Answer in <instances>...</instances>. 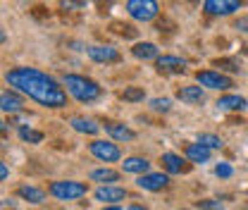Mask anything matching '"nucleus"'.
<instances>
[{
	"label": "nucleus",
	"mask_w": 248,
	"mask_h": 210,
	"mask_svg": "<svg viewBox=\"0 0 248 210\" xmlns=\"http://www.w3.org/2000/svg\"><path fill=\"white\" fill-rule=\"evenodd\" d=\"M7 84L15 91L29 96L31 100L46 105V108H62L67 105V93L58 86V81L48 74H43L41 69L33 67H17L12 72L5 74Z\"/></svg>",
	"instance_id": "nucleus-1"
},
{
	"label": "nucleus",
	"mask_w": 248,
	"mask_h": 210,
	"mask_svg": "<svg viewBox=\"0 0 248 210\" xmlns=\"http://www.w3.org/2000/svg\"><path fill=\"white\" fill-rule=\"evenodd\" d=\"M62 81H64L67 91H69L77 100H81V103H91V100H95V98L100 96V86H98L95 81H91V79H86V77L64 74Z\"/></svg>",
	"instance_id": "nucleus-2"
},
{
	"label": "nucleus",
	"mask_w": 248,
	"mask_h": 210,
	"mask_svg": "<svg viewBox=\"0 0 248 210\" xmlns=\"http://www.w3.org/2000/svg\"><path fill=\"white\" fill-rule=\"evenodd\" d=\"M126 12L139 22H153L160 15V5H157V0H129Z\"/></svg>",
	"instance_id": "nucleus-3"
},
{
	"label": "nucleus",
	"mask_w": 248,
	"mask_h": 210,
	"mask_svg": "<svg viewBox=\"0 0 248 210\" xmlns=\"http://www.w3.org/2000/svg\"><path fill=\"white\" fill-rule=\"evenodd\" d=\"M50 194L60 201H74L86 196V186L81 181H53L50 184Z\"/></svg>",
	"instance_id": "nucleus-4"
},
{
	"label": "nucleus",
	"mask_w": 248,
	"mask_h": 210,
	"mask_svg": "<svg viewBox=\"0 0 248 210\" xmlns=\"http://www.w3.org/2000/svg\"><path fill=\"white\" fill-rule=\"evenodd\" d=\"M196 79H198V84L205 86V89H215V91L232 89V79L224 77L222 72H210V69H205V72H198Z\"/></svg>",
	"instance_id": "nucleus-5"
},
{
	"label": "nucleus",
	"mask_w": 248,
	"mask_h": 210,
	"mask_svg": "<svg viewBox=\"0 0 248 210\" xmlns=\"http://www.w3.org/2000/svg\"><path fill=\"white\" fill-rule=\"evenodd\" d=\"M91 153L98 160H103V162H117V160L122 158L120 148H117L115 144H110V141H93Z\"/></svg>",
	"instance_id": "nucleus-6"
},
{
	"label": "nucleus",
	"mask_w": 248,
	"mask_h": 210,
	"mask_svg": "<svg viewBox=\"0 0 248 210\" xmlns=\"http://www.w3.org/2000/svg\"><path fill=\"white\" fill-rule=\"evenodd\" d=\"M241 7V0H205V5H203V10L208 12V15H232V12H236Z\"/></svg>",
	"instance_id": "nucleus-7"
},
{
	"label": "nucleus",
	"mask_w": 248,
	"mask_h": 210,
	"mask_svg": "<svg viewBox=\"0 0 248 210\" xmlns=\"http://www.w3.org/2000/svg\"><path fill=\"white\" fill-rule=\"evenodd\" d=\"M157 72H165V74H182L186 69V60L182 58H174V55H162L155 60Z\"/></svg>",
	"instance_id": "nucleus-8"
},
{
	"label": "nucleus",
	"mask_w": 248,
	"mask_h": 210,
	"mask_svg": "<svg viewBox=\"0 0 248 210\" xmlns=\"http://www.w3.org/2000/svg\"><path fill=\"white\" fill-rule=\"evenodd\" d=\"M0 110L2 113H22L24 110V100L17 96V93H12V91H0Z\"/></svg>",
	"instance_id": "nucleus-9"
},
{
	"label": "nucleus",
	"mask_w": 248,
	"mask_h": 210,
	"mask_svg": "<svg viewBox=\"0 0 248 210\" xmlns=\"http://www.w3.org/2000/svg\"><path fill=\"white\" fill-rule=\"evenodd\" d=\"M167 175H162V172H151V175H141L139 177V186L141 189H146V191H160V189H165L167 186Z\"/></svg>",
	"instance_id": "nucleus-10"
},
{
	"label": "nucleus",
	"mask_w": 248,
	"mask_h": 210,
	"mask_svg": "<svg viewBox=\"0 0 248 210\" xmlns=\"http://www.w3.org/2000/svg\"><path fill=\"white\" fill-rule=\"evenodd\" d=\"M89 58L93 62H117L120 60V53L110 46H91L89 48Z\"/></svg>",
	"instance_id": "nucleus-11"
},
{
	"label": "nucleus",
	"mask_w": 248,
	"mask_h": 210,
	"mask_svg": "<svg viewBox=\"0 0 248 210\" xmlns=\"http://www.w3.org/2000/svg\"><path fill=\"white\" fill-rule=\"evenodd\" d=\"M93 196H95V201H103V203H117L126 196V191L120 186H100Z\"/></svg>",
	"instance_id": "nucleus-12"
},
{
	"label": "nucleus",
	"mask_w": 248,
	"mask_h": 210,
	"mask_svg": "<svg viewBox=\"0 0 248 210\" xmlns=\"http://www.w3.org/2000/svg\"><path fill=\"white\" fill-rule=\"evenodd\" d=\"M105 131H108L115 141H131V139H136V134H134L129 127L120 124V122H105Z\"/></svg>",
	"instance_id": "nucleus-13"
},
{
	"label": "nucleus",
	"mask_w": 248,
	"mask_h": 210,
	"mask_svg": "<svg viewBox=\"0 0 248 210\" xmlns=\"http://www.w3.org/2000/svg\"><path fill=\"white\" fill-rule=\"evenodd\" d=\"M177 98L188 103V105H196V103H203L205 100V93H203L201 86H182V89L177 91Z\"/></svg>",
	"instance_id": "nucleus-14"
},
{
	"label": "nucleus",
	"mask_w": 248,
	"mask_h": 210,
	"mask_svg": "<svg viewBox=\"0 0 248 210\" xmlns=\"http://www.w3.org/2000/svg\"><path fill=\"white\" fill-rule=\"evenodd\" d=\"M186 158L191 160V162H208L210 160V148H205L203 144H188L186 146Z\"/></svg>",
	"instance_id": "nucleus-15"
},
{
	"label": "nucleus",
	"mask_w": 248,
	"mask_h": 210,
	"mask_svg": "<svg viewBox=\"0 0 248 210\" xmlns=\"http://www.w3.org/2000/svg\"><path fill=\"white\" fill-rule=\"evenodd\" d=\"M151 167V162L146 158H126L122 162V170L124 172H131V175H146Z\"/></svg>",
	"instance_id": "nucleus-16"
},
{
	"label": "nucleus",
	"mask_w": 248,
	"mask_h": 210,
	"mask_svg": "<svg viewBox=\"0 0 248 210\" xmlns=\"http://www.w3.org/2000/svg\"><path fill=\"white\" fill-rule=\"evenodd\" d=\"M217 105L222 110H246V98H241V96H222L217 100Z\"/></svg>",
	"instance_id": "nucleus-17"
},
{
	"label": "nucleus",
	"mask_w": 248,
	"mask_h": 210,
	"mask_svg": "<svg viewBox=\"0 0 248 210\" xmlns=\"http://www.w3.org/2000/svg\"><path fill=\"white\" fill-rule=\"evenodd\" d=\"M162 165H165V170H167L170 175H179V172L184 170V160H182L177 153H165V155H162Z\"/></svg>",
	"instance_id": "nucleus-18"
},
{
	"label": "nucleus",
	"mask_w": 248,
	"mask_h": 210,
	"mask_svg": "<svg viewBox=\"0 0 248 210\" xmlns=\"http://www.w3.org/2000/svg\"><path fill=\"white\" fill-rule=\"evenodd\" d=\"M134 55L139 60H157V46L155 43H136Z\"/></svg>",
	"instance_id": "nucleus-19"
},
{
	"label": "nucleus",
	"mask_w": 248,
	"mask_h": 210,
	"mask_svg": "<svg viewBox=\"0 0 248 210\" xmlns=\"http://www.w3.org/2000/svg\"><path fill=\"white\" fill-rule=\"evenodd\" d=\"M17 196L24 198V201H29V203H43L46 201V194L41 189H36V186H19Z\"/></svg>",
	"instance_id": "nucleus-20"
},
{
	"label": "nucleus",
	"mask_w": 248,
	"mask_h": 210,
	"mask_svg": "<svg viewBox=\"0 0 248 210\" xmlns=\"http://www.w3.org/2000/svg\"><path fill=\"white\" fill-rule=\"evenodd\" d=\"M77 131H81V134H98L100 131V127L95 124V122H91V120H86V117H72V122H69Z\"/></svg>",
	"instance_id": "nucleus-21"
},
{
	"label": "nucleus",
	"mask_w": 248,
	"mask_h": 210,
	"mask_svg": "<svg viewBox=\"0 0 248 210\" xmlns=\"http://www.w3.org/2000/svg\"><path fill=\"white\" fill-rule=\"evenodd\" d=\"M93 181H103V184H112V181L120 179V172L110 170V167H100V170H93L91 172Z\"/></svg>",
	"instance_id": "nucleus-22"
},
{
	"label": "nucleus",
	"mask_w": 248,
	"mask_h": 210,
	"mask_svg": "<svg viewBox=\"0 0 248 210\" xmlns=\"http://www.w3.org/2000/svg\"><path fill=\"white\" fill-rule=\"evenodd\" d=\"M19 139L27 141V144H41L43 141V134L36 131V129H31V127H22L19 129Z\"/></svg>",
	"instance_id": "nucleus-23"
},
{
	"label": "nucleus",
	"mask_w": 248,
	"mask_h": 210,
	"mask_svg": "<svg viewBox=\"0 0 248 210\" xmlns=\"http://www.w3.org/2000/svg\"><path fill=\"white\" fill-rule=\"evenodd\" d=\"M198 144H203V146H205V148H219V146H222V139H219V136H215V134H201V136H198Z\"/></svg>",
	"instance_id": "nucleus-24"
},
{
	"label": "nucleus",
	"mask_w": 248,
	"mask_h": 210,
	"mask_svg": "<svg viewBox=\"0 0 248 210\" xmlns=\"http://www.w3.org/2000/svg\"><path fill=\"white\" fill-rule=\"evenodd\" d=\"M122 98L124 100H143V89H136V86H131V89H124L122 91Z\"/></svg>",
	"instance_id": "nucleus-25"
},
{
	"label": "nucleus",
	"mask_w": 248,
	"mask_h": 210,
	"mask_svg": "<svg viewBox=\"0 0 248 210\" xmlns=\"http://www.w3.org/2000/svg\"><path fill=\"white\" fill-rule=\"evenodd\" d=\"M170 98H155V100H151V108L153 110H157V113H167L170 110Z\"/></svg>",
	"instance_id": "nucleus-26"
},
{
	"label": "nucleus",
	"mask_w": 248,
	"mask_h": 210,
	"mask_svg": "<svg viewBox=\"0 0 248 210\" xmlns=\"http://www.w3.org/2000/svg\"><path fill=\"white\" fill-rule=\"evenodd\" d=\"M215 175H217V177H232V175H234V170H232V165L219 162V165L215 167Z\"/></svg>",
	"instance_id": "nucleus-27"
},
{
	"label": "nucleus",
	"mask_w": 248,
	"mask_h": 210,
	"mask_svg": "<svg viewBox=\"0 0 248 210\" xmlns=\"http://www.w3.org/2000/svg\"><path fill=\"white\" fill-rule=\"evenodd\" d=\"M201 210H222V201H198Z\"/></svg>",
	"instance_id": "nucleus-28"
},
{
	"label": "nucleus",
	"mask_w": 248,
	"mask_h": 210,
	"mask_svg": "<svg viewBox=\"0 0 248 210\" xmlns=\"http://www.w3.org/2000/svg\"><path fill=\"white\" fill-rule=\"evenodd\" d=\"M60 5L64 10H79L84 7V0H60Z\"/></svg>",
	"instance_id": "nucleus-29"
},
{
	"label": "nucleus",
	"mask_w": 248,
	"mask_h": 210,
	"mask_svg": "<svg viewBox=\"0 0 248 210\" xmlns=\"http://www.w3.org/2000/svg\"><path fill=\"white\" fill-rule=\"evenodd\" d=\"M217 67H222V69H229V72H239V65L236 62H229V60H215Z\"/></svg>",
	"instance_id": "nucleus-30"
},
{
	"label": "nucleus",
	"mask_w": 248,
	"mask_h": 210,
	"mask_svg": "<svg viewBox=\"0 0 248 210\" xmlns=\"http://www.w3.org/2000/svg\"><path fill=\"white\" fill-rule=\"evenodd\" d=\"M115 27L120 29V33H122V36H134V33H136V31L131 29L129 24H115Z\"/></svg>",
	"instance_id": "nucleus-31"
},
{
	"label": "nucleus",
	"mask_w": 248,
	"mask_h": 210,
	"mask_svg": "<svg viewBox=\"0 0 248 210\" xmlns=\"http://www.w3.org/2000/svg\"><path fill=\"white\" fill-rule=\"evenodd\" d=\"M236 29L248 31V15H246V17H239V19H236Z\"/></svg>",
	"instance_id": "nucleus-32"
},
{
	"label": "nucleus",
	"mask_w": 248,
	"mask_h": 210,
	"mask_svg": "<svg viewBox=\"0 0 248 210\" xmlns=\"http://www.w3.org/2000/svg\"><path fill=\"white\" fill-rule=\"evenodd\" d=\"M7 175H10L7 165H5V162H0V181H2V179H7Z\"/></svg>",
	"instance_id": "nucleus-33"
},
{
	"label": "nucleus",
	"mask_w": 248,
	"mask_h": 210,
	"mask_svg": "<svg viewBox=\"0 0 248 210\" xmlns=\"http://www.w3.org/2000/svg\"><path fill=\"white\" fill-rule=\"evenodd\" d=\"M5 41H7V36H5V31L0 29V43H5Z\"/></svg>",
	"instance_id": "nucleus-34"
},
{
	"label": "nucleus",
	"mask_w": 248,
	"mask_h": 210,
	"mask_svg": "<svg viewBox=\"0 0 248 210\" xmlns=\"http://www.w3.org/2000/svg\"><path fill=\"white\" fill-rule=\"evenodd\" d=\"M103 210H122V208H120V206H105Z\"/></svg>",
	"instance_id": "nucleus-35"
},
{
	"label": "nucleus",
	"mask_w": 248,
	"mask_h": 210,
	"mask_svg": "<svg viewBox=\"0 0 248 210\" xmlns=\"http://www.w3.org/2000/svg\"><path fill=\"white\" fill-rule=\"evenodd\" d=\"M5 129H7V124H5V122L0 120V134H2V131H5Z\"/></svg>",
	"instance_id": "nucleus-36"
},
{
	"label": "nucleus",
	"mask_w": 248,
	"mask_h": 210,
	"mask_svg": "<svg viewBox=\"0 0 248 210\" xmlns=\"http://www.w3.org/2000/svg\"><path fill=\"white\" fill-rule=\"evenodd\" d=\"M126 210H146L143 206H131V208H126Z\"/></svg>",
	"instance_id": "nucleus-37"
}]
</instances>
